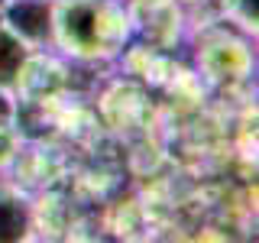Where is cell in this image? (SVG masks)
Instances as JSON below:
<instances>
[{
    "label": "cell",
    "instance_id": "6da1fadb",
    "mask_svg": "<svg viewBox=\"0 0 259 243\" xmlns=\"http://www.w3.org/2000/svg\"><path fill=\"white\" fill-rule=\"evenodd\" d=\"M117 10L104 0H52V46L78 59H97L110 49Z\"/></svg>",
    "mask_w": 259,
    "mask_h": 243
},
{
    "label": "cell",
    "instance_id": "7a4b0ae2",
    "mask_svg": "<svg viewBox=\"0 0 259 243\" xmlns=\"http://www.w3.org/2000/svg\"><path fill=\"white\" fill-rule=\"evenodd\" d=\"M0 23L32 52L52 46V0H4Z\"/></svg>",
    "mask_w": 259,
    "mask_h": 243
},
{
    "label": "cell",
    "instance_id": "3957f363",
    "mask_svg": "<svg viewBox=\"0 0 259 243\" xmlns=\"http://www.w3.org/2000/svg\"><path fill=\"white\" fill-rule=\"evenodd\" d=\"M32 230V205L13 185H0V243L26 240Z\"/></svg>",
    "mask_w": 259,
    "mask_h": 243
},
{
    "label": "cell",
    "instance_id": "277c9868",
    "mask_svg": "<svg viewBox=\"0 0 259 243\" xmlns=\"http://www.w3.org/2000/svg\"><path fill=\"white\" fill-rule=\"evenodd\" d=\"M201 62L214 78H243L249 71V49L243 43H233V39H217V43L204 46L201 52Z\"/></svg>",
    "mask_w": 259,
    "mask_h": 243
},
{
    "label": "cell",
    "instance_id": "5b68a950",
    "mask_svg": "<svg viewBox=\"0 0 259 243\" xmlns=\"http://www.w3.org/2000/svg\"><path fill=\"white\" fill-rule=\"evenodd\" d=\"M29 59H32V49L26 43H20V39L0 23V88L16 91L23 75H26Z\"/></svg>",
    "mask_w": 259,
    "mask_h": 243
},
{
    "label": "cell",
    "instance_id": "8992f818",
    "mask_svg": "<svg viewBox=\"0 0 259 243\" xmlns=\"http://www.w3.org/2000/svg\"><path fill=\"white\" fill-rule=\"evenodd\" d=\"M224 16H230L246 32H256V23H259L256 0H224Z\"/></svg>",
    "mask_w": 259,
    "mask_h": 243
},
{
    "label": "cell",
    "instance_id": "52a82bcc",
    "mask_svg": "<svg viewBox=\"0 0 259 243\" xmlns=\"http://www.w3.org/2000/svg\"><path fill=\"white\" fill-rule=\"evenodd\" d=\"M16 156H20V133H16V124L0 127V169L13 166Z\"/></svg>",
    "mask_w": 259,
    "mask_h": 243
},
{
    "label": "cell",
    "instance_id": "ba28073f",
    "mask_svg": "<svg viewBox=\"0 0 259 243\" xmlns=\"http://www.w3.org/2000/svg\"><path fill=\"white\" fill-rule=\"evenodd\" d=\"M16 117H20V104H16V94L0 88V127H13Z\"/></svg>",
    "mask_w": 259,
    "mask_h": 243
}]
</instances>
